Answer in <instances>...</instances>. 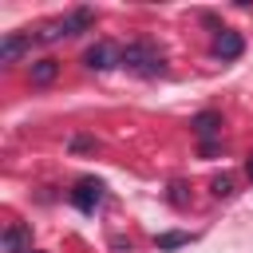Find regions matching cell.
Segmentation results:
<instances>
[{
    "label": "cell",
    "instance_id": "1",
    "mask_svg": "<svg viewBox=\"0 0 253 253\" xmlns=\"http://www.w3.org/2000/svg\"><path fill=\"white\" fill-rule=\"evenodd\" d=\"M123 67L126 71H134V75H146V79H154V75H162L166 71V59H162V51L154 47V43H126L123 47Z\"/></svg>",
    "mask_w": 253,
    "mask_h": 253
},
{
    "label": "cell",
    "instance_id": "2",
    "mask_svg": "<svg viewBox=\"0 0 253 253\" xmlns=\"http://www.w3.org/2000/svg\"><path fill=\"white\" fill-rule=\"evenodd\" d=\"M91 24H95V12H87V8H75V12L59 16V20L43 24V28L36 32V40H40V43H55V40H63V36H79V32H87Z\"/></svg>",
    "mask_w": 253,
    "mask_h": 253
},
{
    "label": "cell",
    "instance_id": "3",
    "mask_svg": "<svg viewBox=\"0 0 253 253\" xmlns=\"http://www.w3.org/2000/svg\"><path fill=\"white\" fill-rule=\"evenodd\" d=\"M83 67L91 71H111V67H123V43H95L83 51Z\"/></svg>",
    "mask_w": 253,
    "mask_h": 253
},
{
    "label": "cell",
    "instance_id": "4",
    "mask_svg": "<svg viewBox=\"0 0 253 253\" xmlns=\"http://www.w3.org/2000/svg\"><path fill=\"white\" fill-rule=\"evenodd\" d=\"M99 202H103V182H95V178H79L75 190H71V206L83 210V213H95Z\"/></svg>",
    "mask_w": 253,
    "mask_h": 253
},
{
    "label": "cell",
    "instance_id": "5",
    "mask_svg": "<svg viewBox=\"0 0 253 253\" xmlns=\"http://www.w3.org/2000/svg\"><path fill=\"white\" fill-rule=\"evenodd\" d=\"M28 249H32V229L12 221L4 229V237H0V253H28Z\"/></svg>",
    "mask_w": 253,
    "mask_h": 253
},
{
    "label": "cell",
    "instance_id": "6",
    "mask_svg": "<svg viewBox=\"0 0 253 253\" xmlns=\"http://www.w3.org/2000/svg\"><path fill=\"white\" fill-rule=\"evenodd\" d=\"M241 51H245V40H241L233 28H221L217 40H213V55H217V59H237Z\"/></svg>",
    "mask_w": 253,
    "mask_h": 253
},
{
    "label": "cell",
    "instance_id": "7",
    "mask_svg": "<svg viewBox=\"0 0 253 253\" xmlns=\"http://www.w3.org/2000/svg\"><path fill=\"white\" fill-rule=\"evenodd\" d=\"M32 40H36V36H4V43H0V63H16L24 51H32Z\"/></svg>",
    "mask_w": 253,
    "mask_h": 253
},
{
    "label": "cell",
    "instance_id": "8",
    "mask_svg": "<svg viewBox=\"0 0 253 253\" xmlns=\"http://www.w3.org/2000/svg\"><path fill=\"white\" fill-rule=\"evenodd\" d=\"M217 130H221V115L206 111V115H198V119H194V134H198V138H213Z\"/></svg>",
    "mask_w": 253,
    "mask_h": 253
},
{
    "label": "cell",
    "instance_id": "9",
    "mask_svg": "<svg viewBox=\"0 0 253 253\" xmlns=\"http://www.w3.org/2000/svg\"><path fill=\"white\" fill-rule=\"evenodd\" d=\"M59 75V63L55 59H40V63H32V83H51Z\"/></svg>",
    "mask_w": 253,
    "mask_h": 253
},
{
    "label": "cell",
    "instance_id": "10",
    "mask_svg": "<svg viewBox=\"0 0 253 253\" xmlns=\"http://www.w3.org/2000/svg\"><path fill=\"white\" fill-rule=\"evenodd\" d=\"M154 245L158 249H178V245H190V233H158Z\"/></svg>",
    "mask_w": 253,
    "mask_h": 253
},
{
    "label": "cell",
    "instance_id": "11",
    "mask_svg": "<svg viewBox=\"0 0 253 253\" xmlns=\"http://www.w3.org/2000/svg\"><path fill=\"white\" fill-rule=\"evenodd\" d=\"M210 190H213L217 198H229V194H233V178H229V174H217V178L210 182Z\"/></svg>",
    "mask_w": 253,
    "mask_h": 253
},
{
    "label": "cell",
    "instance_id": "12",
    "mask_svg": "<svg viewBox=\"0 0 253 253\" xmlns=\"http://www.w3.org/2000/svg\"><path fill=\"white\" fill-rule=\"evenodd\" d=\"M245 174H249V178H253V154H249V162H245Z\"/></svg>",
    "mask_w": 253,
    "mask_h": 253
},
{
    "label": "cell",
    "instance_id": "13",
    "mask_svg": "<svg viewBox=\"0 0 253 253\" xmlns=\"http://www.w3.org/2000/svg\"><path fill=\"white\" fill-rule=\"evenodd\" d=\"M28 253H40V249H28Z\"/></svg>",
    "mask_w": 253,
    "mask_h": 253
}]
</instances>
